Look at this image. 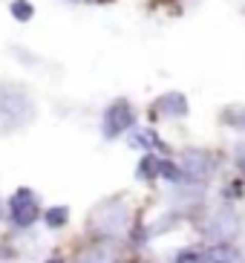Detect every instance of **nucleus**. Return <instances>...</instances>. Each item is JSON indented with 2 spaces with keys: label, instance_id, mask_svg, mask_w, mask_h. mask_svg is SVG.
<instances>
[{
  "label": "nucleus",
  "instance_id": "f03ea898",
  "mask_svg": "<svg viewBox=\"0 0 245 263\" xmlns=\"http://www.w3.org/2000/svg\"><path fill=\"white\" fill-rule=\"evenodd\" d=\"M136 124V110L127 99H115L107 110H104V119H101V130L107 139H118L121 133H127Z\"/></svg>",
  "mask_w": 245,
  "mask_h": 263
},
{
  "label": "nucleus",
  "instance_id": "6e6552de",
  "mask_svg": "<svg viewBox=\"0 0 245 263\" xmlns=\"http://www.w3.org/2000/svg\"><path fill=\"white\" fill-rule=\"evenodd\" d=\"M136 177L138 179H147V182L156 179V177H159V159L150 156V154H145V156H141V162H138V168H136Z\"/></svg>",
  "mask_w": 245,
  "mask_h": 263
},
{
  "label": "nucleus",
  "instance_id": "ddd939ff",
  "mask_svg": "<svg viewBox=\"0 0 245 263\" xmlns=\"http://www.w3.org/2000/svg\"><path fill=\"white\" fill-rule=\"evenodd\" d=\"M130 145L141 147V151H150V147L156 145V133L153 130H133L130 133Z\"/></svg>",
  "mask_w": 245,
  "mask_h": 263
},
{
  "label": "nucleus",
  "instance_id": "f257e3e1",
  "mask_svg": "<svg viewBox=\"0 0 245 263\" xmlns=\"http://www.w3.org/2000/svg\"><path fill=\"white\" fill-rule=\"evenodd\" d=\"M35 116V104L26 96V90L12 84L0 87V119H6L9 127H17V124H26Z\"/></svg>",
  "mask_w": 245,
  "mask_h": 263
},
{
  "label": "nucleus",
  "instance_id": "9b49d317",
  "mask_svg": "<svg viewBox=\"0 0 245 263\" xmlns=\"http://www.w3.org/2000/svg\"><path fill=\"white\" fill-rule=\"evenodd\" d=\"M222 122L245 133V107H239V104H234V107H225V110H222Z\"/></svg>",
  "mask_w": 245,
  "mask_h": 263
},
{
  "label": "nucleus",
  "instance_id": "f8f14e48",
  "mask_svg": "<svg viewBox=\"0 0 245 263\" xmlns=\"http://www.w3.org/2000/svg\"><path fill=\"white\" fill-rule=\"evenodd\" d=\"M159 177L168 179V182H182L185 174L176 162H170V159H159Z\"/></svg>",
  "mask_w": 245,
  "mask_h": 263
},
{
  "label": "nucleus",
  "instance_id": "20e7f679",
  "mask_svg": "<svg viewBox=\"0 0 245 263\" xmlns=\"http://www.w3.org/2000/svg\"><path fill=\"white\" fill-rule=\"evenodd\" d=\"M214 171V159L205 154V151H188L185 154V177L188 179H196V182H205Z\"/></svg>",
  "mask_w": 245,
  "mask_h": 263
},
{
  "label": "nucleus",
  "instance_id": "7ed1b4c3",
  "mask_svg": "<svg viewBox=\"0 0 245 263\" xmlns=\"http://www.w3.org/2000/svg\"><path fill=\"white\" fill-rule=\"evenodd\" d=\"M9 214H12V223L21 226V229H26V226L35 223V220H38V214H40V205H38L35 191L21 188V191L9 200Z\"/></svg>",
  "mask_w": 245,
  "mask_h": 263
},
{
  "label": "nucleus",
  "instance_id": "1a4fd4ad",
  "mask_svg": "<svg viewBox=\"0 0 245 263\" xmlns=\"http://www.w3.org/2000/svg\"><path fill=\"white\" fill-rule=\"evenodd\" d=\"M44 220H46L49 229H61V226H67V220H69V209L67 205H52V209H46Z\"/></svg>",
  "mask_w": 245,
  "mask_h": 263
},
{
  "label": "nucleus",
  "instance_id": "0eeeda50",
  "mask_svg": "<svg viewBox=\"0 0 245 263\" xmlns=\"http://www.w3.org/2000/svg\"><path fill=\"white\" fill-rule=\"evenodd\" d=\"M211 234H231L234 229H237V217L231 214V211H222V214H216L214 220H211Z\"/></svg>",
  "mask_w": 245,
  "mask_h": 263
},
{
  "label": "nucleus",
  "instance_id": "2eb2a0df",
  "mask_svg": "<svg viewBox=\"0 0 245 263\" xmlns=\"http://www.w3.org/2000/svg\"><path fill=\"white\" fill-rule=\"evenodd\" d=\"M237 162H239V168L245 171V145H242V147H239V151H237Z\"/></svg>",
  "mask_w": 245,
  "mask_h": 263
},
{
  "label": "nucleus",
  "instance_id": "9d476101",
  "mask_svg": "<svg viewBox=\"0 0 245 263\" xmlns=\"http://www.w3.org/2000/svg\"><path fill=\"white\" fill-rule=\"evenodd\" d=\"M9 12H12V17H15V21H21V24H26V21H32V17H35V6H32L29 0H12Z\"/></svg>",
  "mask_w": 245,
  "mask_h": 263
},
{
  "label": "nucleus",
  "instance_id": "39448f33",
  "mask_svg": "<svg viewBox=\"0 0 245 263\" xmlns=\"http://www.w3.org/2000/svg\"><path fill=\"white\" fill-rule=\"evenodd\" d=\"M156 110L168 119H182V116H188L191 107H188V99L182 93H165L156 99Z\"/></svg>",
  "mask_w": 245,
  "mask_h": 263
},
{
  "label": "nucleus",
  "instance_id": "423d86ee",
  "mask_svg": "<svg viewBox=\"0 0 245 263\" xmlns=\"http://www.w3.org/2000/svg\"><path fill=\"white\" fill-rule=\"evenodd\" d=\"M205 263H245V257L231 243H214L205 249Z\"/></svg>",
  "mask_w": 245,
  "mask_h": 263
},
{
  "label": "nucleus",
  "instance_id": "4468645a",
  "mask_svg": "<svg viewBox=\"0 0 245 263\" xmlns=\"http://www.w3.org/2000/svg\"><path fill=\"white\" fill-rule=\"evenodd\" d=\"M176 263H205V252H199V249H182L176 255Z\"/></svg>",
  "mask_w": 245,
  "mask_h": 263
}]
</instances>
